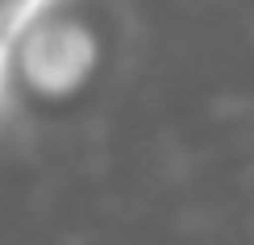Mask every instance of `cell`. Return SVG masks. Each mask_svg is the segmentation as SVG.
Segmentation results:
<instances>
[{"label":"cell","instance_id":"cell-1","mask_svg":"<svg viewBox=\"0 0 254 245\" xmlns=\"http://www.w3.org/2000/svg\"><path fill=\"white\" fill-rule=\"evenodd\" d=\"M50 0H0V46L13 50L21 34L34 25V17L46 8Z\"/></svg>","mask_w":254,"mask_h":245},{"label":"cell","instance_id":"cell-2","mask_svg":"<svg viewBox=\"0 0 254 245\" xmlns=\"http://www.w3.org/2000/svg\"><path fill=\"white\" fill-rule=\"evenodd\" d=\"M4 62H8V46H0V83H4Z\"/></svg>","mask_w":254,"mask_h":245}]
</instances>
